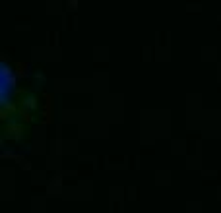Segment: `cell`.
Instances as JSON below:
<instances>
[{
    "mask_svg": "<svg viewBox=\"0 0 221 213\" xmlns=\"http://www.w3.org/2000/svg\"><path fill=\"white\" fill-rule=\"evenodd\" d=\"M2 139L14 143H27L29 139V126L21 120H8L2 126Z\"/></svg>",
    "mask_w": 221,
    "mask_h": 213,
    "instance_id": "cell-1",
    "label": "cell"
}]
</instances>
